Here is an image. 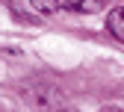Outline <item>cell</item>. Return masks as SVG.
Masks as SVG:
<instances>
[{"instance_id": "cell-1", "label": "cell", "mask_w": 124, "mask_h": 112, "mask_svg": "<svg viewBox=\"0 0 124 112\" xmlns=\"http://www.w3.org/2000/svg\"><path fill=\"white\" fill-rule=\"evenodd\" d=\"M27 94H30V100H33V106H44V109H53V106H62V97H59V91L53 86H44V83H27Z\"/></svg>"}, {"instance_id": "cell-2", "label": "cell", "mask_w": 124, "mask_h": 112, "mask_svg": "<svg viewBox=\"0 0 124 112\" xmlns=\"http://www.w3.org/2000/svg\"><path fill=\"white\" fill-rule=\"evenodd\" d=\"M62 6L71 12H83V15H95L106 9V0H62Z\"/></svg>"}, {"instance_id": "cell-3", "label": "cell", "mask_w": 124, "mask_h": 112, "mask_svg": "<svg viewBox=\"0 0 124 112\" xmlns=\"http://www.w3.org/2000/svg\"><path fill=\"white\" fill-rule=\"evenodd\" d=\"M106 30H109L118 41H124V6L109 9V15H106Z\"/></svg>"}, {"instance_id": "cell-4", "label": "cell", "mask_w": 124, "mask_h": 112, "mask_svg": "<svg viewBox=\"0 0 124 112\" xmlns=\"http://www.w3.org/2000/svg\"><path fill=\"white\" fill-rule=\"evenodd\" d=\"M30 6L36 12H41V15H50V12H56L62 6V0H30Z\"/></svg>"}]
</instances>
